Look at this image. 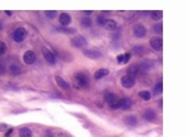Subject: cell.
<instances>
[{
    "label": "cell",
    "mask_w": 188,
    "mask_h": 137,
    "mask_svg": "<svg viewBox=\"0 0 188 137\" xmlns=\"http://www.w3.org/2000/svg\"><path fill=\"white\" fill-rule=\"evenodd\" d=\"M50 137H53V136H50Z\"/></svg>",
    "instance_id": "cell-37"
},
{
    "label": "cell",
    "mask_w": 188,
    "mask_h": 137,
    "mask_svg": "<svg viewBox=\"0 0 188 137\" xmlns=\"http://www.w3.org/2000/svg\"><path fill=\"white\" fill-rule=\"evenodd\" d=\"M80 24H82L84 28H89V27H92V19H90L89 16H84L83 19L80 20Z\"/></svg>",
    "instance_id": "cell-22"
},
{
    "label": "cell",
    "mask_w": 188,
    "mask_h": 137,
    "mask_svg": "<svg viewBox=\"0 0 188 137\" xmlns=\"http://www.w3.org/2000/svg\"><path fill=\"white\" fill-rule=\"evenodd\" d=\"M144 118H145L147 121H149V122L156 121V118H157L156 111H154V110H150V108L145 110V111H144Z\"/></svg>",
    "instance_id": "cell-10"
},
{
    "label": "cell",
    "mask_w": 188,
    "mask_h": 137,
    "mask_svg": "<svg viewBox=\"0 0 188 137\" xmlns=\"http://www.w3.org/2000/svg\"><path fill=\"white\" fill-rule=\"evenodd\" d=\"M74 82H75V87L78 88H84L89 86V78L88 74L86 73H77L74 77Z\"/></svg>",
    "instance_id": "cell-1"
},
{
    "label": "cell",
    "mask_w": 188,
    "mask_h": 137,
    "mask_svg": "<svg viewBox=\"0 0 188 137\" xmlns=\"http://www.w3.org/2000/svg\"><path fill=\"white\" fill-rule=\"evenodd\" d=\"M7 130H8V124L7 123H0V132H3V131L7 132Z\"/></svg>",
    "instance_id": "cell-31"
},
{
    "label": "cell",
    "mask_w": 188,
    "mask_h": 137,
    "mask_svg": "<svg viewBox=\"0 0 188 137\" xmlns=\"http://www.w3.org/2000/svg\"><path fill=\"white\" fill-rule=\"evenodd\" d=\"M133 34H134V37L137 38H143L145 34H147V29H145V27L143 24H137L134 25V28H133Z\"/></svg>",
    "instance_id": "cell-6"
},
{
    "label": "cell",
    "mask_w": 188,
    "mask_h": 137,
    "mask_svg": "<svg viewBox=\"0 0 188 137\" xmlns=\"http://www.w3.org/2000/svg\"><path fill=\"white\" fill-rule=\"evenodd\" d=\"M104 27L107 30H116L117 29V21L113 20V19H105V23H104Z\"/></svg>",
    "instance_id": "cell-13"
},
{
    "label": "cell",
    "mask_w": 188,
    "mask_h": 137,
    "mask_svg": "<svg viewBox=\"0 0 188 137\" xmlns=\"http://www.w3.org/2000/svg\"><path fill=\"white\" fill-rule=\"evenodd\" d=\"M109 74V70L108 69H105V68H102V69H98L97 72L94 73V78L95 79H102L103 77H105V76H108Z\"/></svg>",
    "instance_id": "cell-15"
},
{
    "label": "cell",
    "mask_w": 188,
    "mask_h": 137,
    "mask_svg": "<svg viewBox=\"0 0 188 137\" xmlns=\"http://www.w3.org/2000/svg\"><path fill=\"white\" fill-rule=\"evenodd\" d=\"M45 15L52 19V18H54V16L57 15V11H54V10H52V11H45Z\"/></svg>",
    "instance_id": "cell-29"
},
{
    "label": "cell",
    "mask_w": 188,
    "mask_h": 137,
    "mask_svg": "<svg viewBox=\"0 0 188 137\" xmlns=\"http://www.w3.org/2000/svg\"><path fill=\"white\" fill-rule=\"evenodd\" d=\"M129 59H130V53H125V54L118 56L117 61H118V63H127V62H129Z\"/></svg>",
    "instance_id": "cell-20"
},
{
    "label": "cell",
    "mask_w": 188,
    "mask_h": 137,
    "mask_svg": "<svg viewBox=\"0 0 188 137\" xmlns=\"http://www.w3.org/2000/svg\"><path fill=\"white\" fill-rule=\"evenodd\" d=\"M149 44H150V47H152V48H153L154 50H157V52L162 50V48H163V40H162L159 37L152 38V39H150V41H149Z\"/></svg>",
    "instance_id": "cell-7"
},
{
    "label": "cell",
    "mask_w": 188,
    "mask_h": 137,
    "mask_svg": "<svg viewBox=\"0 0 188 137\" xmlns=\"http://www.w3.org/2000/svg\"><path fill=\"white\" fill-rule=\"evenodd\" d=\"M4 72H5V68H4V65L0 63V74H3Z\"/></svg>",
    "instance_id": "cell-34"
},
{
    "label": "cell",
    "mask_w": 188,
    "mask_h": 137,
    "mask_svg": "<svg viewBox=\"0 0 188 137\" xmlns=\"http://www.w3.org/2000/svg\"><path fill=\"white\" fill-rule=\"evenodd\" d=\"M72 45L73 47H75V48H83L84 45H87V39L86 37H83V35H77V37H74L72 39Z\"/></svg>",
    "instance_id": "cell-3"
},
{
    "label": "cell",
    "mask_w": 188,
    "mask_h": 137,
    "mask_svg": "<svg viewBox=\"0 0 188 137\" xmlns=\"http://www.w3.org/2000/svg\"><path fill=\"white\" fill-rule=\"evenodd\" d=\"M24 62L27 64H33L35 62V53L33 50H28L24 54Z\"/></svg>",
    "instance_id": "cell-11"
},
{
    "label": "cell",
    "mask_w": 188,
    "mask_h": 137,
    "mask_svg": "<svg viewBox=\"0 0 188 137\" xmlns=\"http://www.w3.org/2000/svg\"><path fill=\"white\" fill-rule=\"evenodd\" d=\"M70 21H72V18L68 13H62L59 15V23L62 24V27H68L70 24Z\"/></svg>",
    "instance_id": "cell-9"
},
{
    "label": "cell",
    "mask_w": 188,
    "mask_h": 137,
    "mask_svg": "<svg viewBox=\"0 0 188 137\" xmlns=\"http://www.w3.org/2000/svg\"><path fill=\"white\" fill-rule=\"evenodd\" d=\"M104 99H105V102H108V103L112 104V103H114V102H117L118 97H117L116 93H107L105 97H104Z\"/></svg>",
    "instance_id": "cell-17"
},
{
    "label": "cell",
    "mask_w": 188,
    "mask_h": 137,
    "mask_svg": "<svg viewBox=\"0 0 188 137\" xmlns=\"http://www.w3.org/2000/svg\"><path fill=\"white\" fill-rule=\"evenodd\" d=\"M9 70L13 74H20L21 73V68H20V65L19 64H15V63H13V64H10L9 65Z\"/></svg>",
    "instance_id": "cell-18"
},
{
    "label": "cell",
    "mask_w": 188,
    "mask_h": 137,
    "mask_svg": "<svg viewBox=\"0 0 188 137\" xmlns=\"http://www.w3.org/2000/svg\"><path fill=\"white\" fill-rule=\"evenodd\" d=\"M41 53H43V56L45 58V61L46 62H49L50 64H54L57 62V56L54 54L53 52H50L49 49H46V48H41Z\"/></svg>",
    "instance_id": "cell-4"
},
{
    "label": "cell",
    "mask_w": 188,
    "mask_h": 137,
    "mask_svg": "<svg viewBox=\"0 0 188 137\" xmlns=\"http://www.w3.org/2000/svg\"><path fill=\"white\" fill-rule=\"evenodd\" d=\"M154 32H158V33H162V24H158V25H156L154 28Z\"/></svg>",
    "instance_id": "cell-32"
},
{
    "label": "cell",
    "mask_w": 188,
    "mask_h": 137,
    "mask_svg": "<svg viewBox=\"0 0 188 137\" xmlns=\"http://www.w3.org/2000/svg\"><path fill=\"white\" fill-rule=\"evenodd\" d=\"M133 102H132V99L130 98H122V99H119V106H120V108H123V110H129L130 107H132Z\"/></svg>",
    "instance_id": "cell-12"
},
{
    "label": "cell",
    "mask_w": 188,
    "mask_h": 137,
    "mask_svg": "<svg viewBox=\"0 0 188 137\" xmlns=\"http://www.w3.org/2000/svg\"><path fill=\"white\" fill-rule=\"evenodd\" d=\"M11 133H13V128H10V130H8L7 132H5V137H10Z\"/></svg>",
    "instance_id": "cell-33"
},
{
    "label": "cell",
    "mask_w": 188,
    "mask_h": 137,
    "mask_svg": "<svg viewBox=\"0 0 188 137\" xmlns=\"http://www.w3.org/2000/svg\"><path fill=\"white\" fill-rule=\"evenodd\" d=\"M25 37H27V30L24 28H18L14 32V35H13V38H14V40L16 41V43L23 41L24 39H25Z\"/></svg>",
    "instance_id": "cell-5"
},
{
    "label": "cell",
    "mask_w": 188,
    "mask_h": 137,
    "mask_svg": "<svg viewBox=\"0 0 188 137\" xmlns=\"http://www.w3.org/2000/svg\"><path fill=\"white\" fill-rule=\"evenodd\" d=\"M124 122L127 123V126H130V127H134L137 126V123H138V120H137V117L136 116H128L124 120Z\"/></svg>",
    "instance_id": "cell-16"
},
{
    "label": "cell",
    "mask_w": 188,
    "mask_h": 137,
    "mask_svg": "<svg viewBox=\"0 0 188 137\" xmlns=\"http://www.w3.org/2000/svg\"><path fill=\"white\" fill-rule=\"evenodd\" d=\"M59 32H63V33H66V34H74L75 33V29H69V28H65V27H62V28H58Z\"/></svg>",
    "instance_id": "cell-25"
},
{
    "label": "cell",
    "mask_w": 188,
    "mask_h": 137,
    "mask_svg": "<svg viewBox=\"0 0 188 137\" xmlns=\"http://www.w3.org/2000/svg\"><path fill=\"white\" fill-rule=\"evenodd\" d=\"M138 96L141 97L143 101H149L150 98H152V94H150V92H148V91H142V92H139Z\"/></svg>",
    "instance_id": "cell-21"
},
{
    "label": "cell",
    "mask_w": 188,
    "mask_h": 137,
    "mask_svg": "<svg viewBox=\"0 0 188 137\" xmlns=\"http://www.w3.org/2000/svg\"><path fill=\"white\" fill-rule=\"evenodd\" d=\"M97 23H98L99 25H104V23H105V18L103 16V15L98 16V18H97Z\"/></svg>",
    "instance_id": "cell-28"
},
{
    "label": "cell",
    "mask_w": 188,
    "mask_h": 137,
    "mask_svg": "<svg viewBox=\"0 0 188 137\" xmlns=\"http://www.w3.org/2000/svg\"><path fill=\"white\" fill-rule=\"evenodd\" d=\"M7 49H8L7 44H5L4 41H0V56L5 54V53H7Z\"/></svg>",
    "instance_id": "cell-26"
},
{
    "label": "cell",
    "mask_w": 188,
    "mask_h": 137,
    "mask_svg": "<svg viewBox=\"0 0 188 137\" xmlns=\"http://www.w3.org/2000/svg\"><path fill=\"white\" fill-rule=\"evenodd\" d=\"M0 29H1V25H0Z\"/></svg>",
    "instance_id": "cell-36"
},
{
    "label": "cell",
    "mask_w": 188,
    "mask_h": 137,
    "mask_svg": "<svg viewBox=\"0 0 188 137\" xmlns=\"http://www.w3.org/2000/svg\"><path fill=\"white\" fill-rule=\"evenodd\" d=\"M83 53H84V56L90 58V59H98L102 57V53L97 49H84Z\"/></svg>",
    "instance_id": "cell-8"
},
{
    "label": "cell",
    "mask_w": 188,
    "mask_h": 137,
    "mask_svg": "<svg viewBox=\"0 0 188 137\" xmlns=\"http://www.w3.org/2000/svg\"><path fill=\"white\" fill-rule=\"evenodd\" d=\"M55 81H57V83H58V86L60 87V88H63V89H66V91H69L70 89V86L66 83V81H64L62 77H59V76H57L55 77Z\"/></svg>",
    "instance_id": "cell-14"
},
{
    "label": "cell",
    "mask_w": 188,
    "mask_h": 137,
    "mask_svg": "<svg viewBox=\"0 0 188 137\" xmlns=\"http://www.w3.org/2000/svg\"><path fill=\"white\" fill-rule=\"evenodd\" d=\"M19 136H20V137H32V136H33L32 130L28 128V127H23V128H20V131H19Z\"/></svg>",
    "instance_id": "cell-19"
},
{
    "label": "cell",
    "mask_w": 188,
    "mask_h": 137,
    "mask_svg": "<svg viewBox=\"0 0 188 137\" xmlns=\"http://www.w3.org/2000/svg\"><path fill=\"white\" fill-rule=\"evenodd\" d=\"M5 14H7V15H9V16H10L11 14H13V11H5Z\"/></svg>",
    "instance_id": "cell-35"
},
{
    "label": "cell",
    "mask_w": 188,
    "mask_h": 137,
    "mask_svg": "<svg viewBox=\"0 0 188 137\" xmlns=\"http://www.w3.org/2000/svg\"><path fill=\"white\" fill-rule=\"evenodd\" d=\"M162 89H163V87H162V82H158V83H157V84L154 86V93H156V94L162 93Z\"/></svg>",
    "instance_id": "cell-27"
},
{
    "label": "cell",
    "mask_w": 188,
    "mask_h": 137,
    "mask_svg": "<svg viewBox=\"0 0 188 137\" xmlns=\"http://www.w3.org/2000/svg\"><path fill=\"white\" fill-rule=\"evenodd\" d=\"M136 79H137L136 76L127 73V76L122 77V79H120V83H122V86H123L124 88H132L133 86H134Z\"/></svg>",
    "instance_id": "cell-2"
},
{
    "label": "cell",
    "mask_w": 188,
    "mask_h": 137,
    "mask_svg": "<svg viewBox=\"0 0 188 137\" xmlns=\"http://www.w3.org/2000/svg\"><path fill=\"white\" fill-rule=\"evenodd\" d=\"M162 11L161 10H153V11H150V16H152V19H154V20H159L161 18H162Z\"/></svg>",
    "instance_id": "cell-24"
},
{
    "label": "cell",
    "mask_w": 188,
    "mask_h": 137,
    "mask_svg": "<svg viewBox=\"0 0 188 137\" xmlns=\"http://www.w3.org/2000/svg\"><path fill=\"white\" fill-rule=\"evenodd\" d=\"M138 72H139V65H137V64H133L128 68V74H133V76L137 77Z\"/></svg>",
    "instance_id": "cell-23"
},
{
    "label": "cell",
    "mask_w": 188,
    "mask_h": 137,
    "mask_svg": "<svg viewBox=\"0 0 188 137\" xmlns=\"http://www.w3.org/2000/svg\"><path fill=\"white\" fill-rule=\"evenodd\" d=\"M111 108H112V110H118V108H120V106H119V101H117V102L112 103V104H111Z\"/></svg>",
    "instance_id": "cell-30"
}]
</instances>
